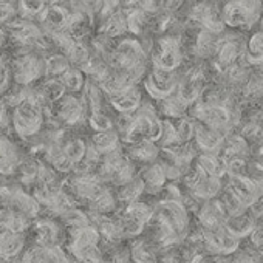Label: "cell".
I'll return each mask as SVG.
<instances>
[{"label": "cell", "instance_id": "cell-19", "mask_svg": "<svg viewBox=\"0 0 263 263\" xmlns=\"http://www.w3.org/2000/svg\"><path fill=\"white\" fill-rule=\"evenodd\" d=\"M248 59L251 62H260L263 59V33H257L248 44Z\"/></svg>", "mask_w": 263, "mask_h": 263}, {"label": "cell", "instance_id": "cell-20", "mask_svg": "<svg viewBox=\"0 0 263 263\" xmlns=\"http://www.w3.org/2000/svg\"><path fill=\"white\" fill-rule=\"evenodd\" d=\"M88 122H90L91 128H95L96 132H104V130L111 128V119L107 115H104L101 110L90 113Z\"/></svg>", "mask_w": 263, "mask_h": 263}, {"label": "cell", "instance_id": "cell-10", "mask_svg": "<svg viewBox=\"0 0 263 263\" xmlns=\"http://www.w3.org/2000/svg\"><path fill=\"white\" fill-rule=\"evenodd\" d=\"M71 68V62L65 53H54L45 58V78H61Z\"/></svg>", "mask_w": 263, "mask_h": 263}, {"label": "cell", "instance_id": "cell-7", "mask_svg": "<svg viewBox=\"0 0 263 263\" xmlns=\"http://www.w3.org/2000/svg\"><path fill=\"white\" fill-rule=\"evenodd\" d=\"M255 218H254V215L251 214H246V212H243V214H240V215H231L228 220H226V223H224V228L234 235V237H237L238 240H241V238H245V237H251V234H252V231L255 229Z\"/></svg>", "mask_w": 263, "mask_h": 263}, {"label": "cell", "instance_id": "cell-6", "mask_svg": "<svg viewBox=\"0 0 263 263\" xmlns=\"http://www.w3.org/2000/svg\"><path fill=\"white\" fill-rule=\"evenodd\" d=\"M134 263H158V248L151 238H138L128 248Z\"/></svg>", "mask_w": 263, "mask_h": 263}, {"label": "cell", "instance_id": "cell-13", "mask_svg": "<svg viewBox=\"0 0 263 263\" xmlns=\"http://www.w3.org/2000/svg\"><path fill=\"white\" fill-rule=\"evenodd\" d=\"M91 144L95 146V149L104 155L107 152H111L115 149H118V134L113 132L111 128L104 130V132H98V134L93 137Z\"/></svg>", "mask_w": 263, "mask_h": 263}, {"label": "cell", "instance_id": "cell-21", "mask_svg": "<svg viewBox=\"0 0 263 263\" xmlns=\"http://www.w3.org/2000/svg\"><path fill=\"white\" fill-rule=\"evenodd\" d=\"M10 105L5 99H0V132L7 130L13 125V111H10Z\"/></svg>", "mask_w": 263, "mask_h": 263}, {"label": "cell", "instance_id": "cell-11", "mask_svg": "<svg viewBox=\"0 0 263 263\" xmlns=\"http://www.w3.org/2000/svg\"><path fill=\"white\" fill-rule=\"evenodd\" d=\"M166 178L167 177H166L161 164L147 166V169L141 175V180L144 181V186H146V192H160L164 186Z\"/></svg>", "mask_w": 263, "mask_h": 263}, {"label": "cell", "instance_id": "cell-12", "mask_svg": "<svg viewBox=\"0 0 263 263\" xmlns=\"http://www.w3.org/2000/svg\"><path fill=\"white\" fill-rule=\"evenodd\" d=\"M39 169H41V163L36 161L34 158H24L17 167L19 174V181L22 186H36L37 183V175H39Z\"/></svg>", "mask_w": 263, "mask_h": 263}, {"label": "cell", "instance_id": "cell-8", "mask_svg": "<svg viewBox=\"0 0 263 263\" xmlns=\"http://www.w3.org/2000/svg\"><path fill=\"white\" fill-rule=\"evenodd\" d=\"M27 240H28L27 234H16V232L2 238L0 240V257L5 260L21 257L22 252L25 251Z\"/></svg>", "mask_w": 263, "mask_h": 263}, {"label": "cell", "instance_id": "cell-15", "mask_svg": "<svg viewBox=\"0 0 263 263\" xmlns=\"http://www.w3.org/2000/svg\"><path fill=\"white\" fill-rule=\"evenodd\" d=\"M157 155H158V149L154 146V143H151V140L135 141L134 147L130 149V157L141 163H149L155 160Z\"/></svg>", "mask_w": 263, "mask_h": 263}, {"label": "cell", "instance_id": "cell-2", "mask_svg": "<svg viewBox=\"0 0 263 263\" xmlns=\"http://www.w3.org/2000/svg\"><path fill=\"white\" fill-rule=\"evenodd\" d=\"M45 124V107L31 98L13 108V128L21 140H31Z\"/></svg>", "mask_w": 263, "mask_h": 263}, {"label": "cell", "instance_id": "cell-16", "mask_svg": "<svg viewBox=\"0 0 263 263\" xmlns=\"http://www.w3.org/2000/svg\"><path fill=\"white\" fill-rule=\"evenodd\" d=\"M65 87V90L68 93H78V91H82L84 87H85V74L81 68L74 67V68H70L67 70L61 78H59Z\"/></svg>", "mask_w": 263, "mask_h": 263}, {"label": "cell", "instance_id": "cell-9", "mask_svg": "<svg viewBox=\"0 0 263 263\" xmlns=\"http://www.w3.org/2000/svg\"><path fill=\"white\" fill-rule=\"evenodd\" d=\"M146 192V186H144V181L140 178H134L130 180L128 183L122 184L118 191V195L116 198L121 201V203H125V204H130V203H135L138 201V198L141 197V194Z\"/></svg>", "mask_w": 263, "mask_h": 263}, {"label": "cell", "instance_id": "cell-3", "mask_svg": "<svg viewBox=\"0 0 263 263\" xmlns=\"http://www.w3.org/2000/svg\"><path fill=\"white\" fill-rule=\"evenodd\" d=\"M33 243L41 246H56L65 240V234L58 221L50 217L36 218L30 228Z\"/></svg>", "mask_w": 263, "mask_h": 263}, {"label": "cell", "instance_id": "cell-24", "mask_svg": "<svg viewBox=\"0 0 263 263\" xmlns=\"http://www.w3.org/2000/svg\"><path fill=\"white\" fill-rule=\"evenodd\" d=\"M7 31L2 28V27H0V48H2L4 47V44H5V41H7Z\"/></svg>", "mask_w": 263, "mask_h": 263}, {"label": "cell", "instance_id": "cell-18", "mask_svg": "<svg viewBox=\"0 0 263 263\" xmlns=\"http://www.w3.org/2000/svg\"><path fill=\"white\" fill-rule=\"evenodd\" d=\"M87 144L81 140V138H71L64 144V152L65 155L76 164L81 160H84L85 154H87Z\"/></svg>", "mask_w": 263, "mask_h": 263}, {"label": "cell", "instance_id": "cell-17", "mask_svg": "<svg viewBox=\"0 0 263 263\" xmlns=\"http://www.w3.org/2000/svg\"><path fill=\"white\" fill-rule=\"evenodd\" d=\"M13 71H11V62L10 59L0 56V98L5 96L13 88Z\"/></svg>", "mask_w": 263, "mask_h": 263}, {"label": "cell", "instance_id": "cell-14", "mask_svg": "<svg viewBox=\"0 0 263 263\" xmlns=\"http://www.w3.org/2000/svg\"><path fill=\"white\" fill-rule=\"evenodd\" d=\"M39 91L42 93V96L45 98L47 102L54 104L56 101H59L65 95L67 90H65V87L59 78H47L42 82V85L39 87Z\"/></svg>", "mask_w": 263, "mask_h": 263}, {"label": "cell", "instance_id": "cell-1", "mask_svg": "<svg viewBox=\"0 0 263 263\" xmlns=\"http://www.w3.org/2000/svg\"><path fill=\"white\" fill-rule=\"evenodd\" d=\"M22 51L16 53L11 62L14 84L30 87L39 79L45 78V58L39 50L31 47H21Z\"/></svg>", "mask_w": 263, "mask_h": 263}, {"label": "cell", "instance_id": "cell-23", "mask_svg": "<svg viewBox=\"0 0 263 263\" xmlns=\"http://www.w3.org/2000/svg\"><path fill=\"white\" fill-rule=\"evenodd\" d=\"M37 2H41L45 8H48V7L58 5V4H59V0H37Z\"/></svg>", "mask_w": 263, "mask_h": 263}, {"label": "cell", "instance_id": "cell-4", "mask_svg": "<svg viewBox=\"0 0 263 263\" xmlns=\"http://www.w3.org/2000/svg\"><path fill=\"white\" fill-rule=\"evenodd\" d=\"M84 101L79 99L74 93H65L59 101L54 102V116L67 125L79 124L84 118Z\"/></svg>", "mask_w": 263, "mask_h": 263}, {"label": "cell", "instance_id": "cell-22", "mask_svg": "<svg viewBox=\"0 0 263 263\" xmlns=\"http://www.w3.org/2000/svg\"><path fill=\"white\" fill-rule=\"evenodd\" d=\"M161 2L167 10H177L181 5L183 0H161Z\"/></svg>", "mask_w": 263, "mask_h": 263}, {"label": "cell", "instance_id": "cell-5", "mask_svg": "<svg viewBox=\"0 0 263 263\" xmlns=\"http://www.w3.org/2000/svg\"><path fill=\"white\" fill-rule=\"evenodd\" d=\"M22 160L24 157L19 146L11 138L0 135V175H14Z\"/></svg>", "mask_w": 263, "mask_h": 263}]
</instances>
